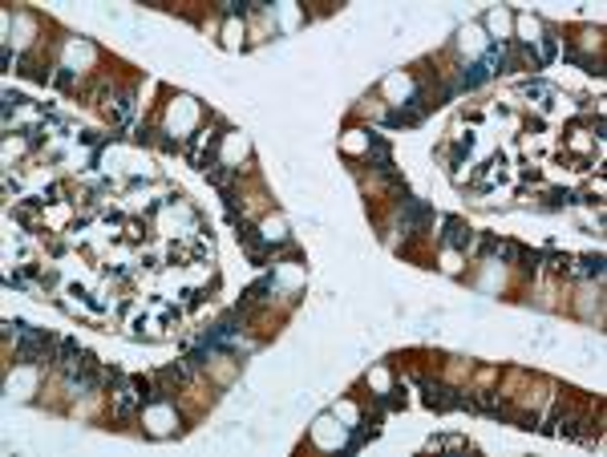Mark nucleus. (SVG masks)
I'll return each instance as SVG.
<instances>
[{
    "label": "nucleus",
    "instance_id": "1",
    "mask_svg": "<svg viewBox=\"0 0 607 457\" xmlns=\"http://www.w3.org/2000/svg\"><path fill=\"white\" fill-rule=\"evenodd\" d=\"M425 405L438 413H449V409H466V397L454 393V388H445V385H429L425 388Z\"/></svg>",
    "mask_w": 607,
    "mask_h": 457
},
{
    "label": "nucleus",
    "instance_id": "2",
    "mask_svg": "<svg viewBox=\"0 0 607 457\" xmlns=\"http://www.w3.org/2000/svg\"><path fill=\"white\" fill-rule=\"evenodd\" d=\"M445 243L458 247V251H466L469 243H474V231H469L462 218H445Z\"/></svg>",
    "mask_w": 607,
    "mask_h": 457
},
{
    "label": "nucleus",
    "instance_id": "3",
    "mask_svg": "<svg viewBox=\"0 0 607 457\" xmlns=\"http://www.w3.org/2000/svg\"><path fill=\"white\" fill-rule=\"evenodd\" d=\"M421 223H433V211L417 202V198H405V211H401V227H421Z\"/></svg>",
    "mask_w": 607,
    "mask_h": 457
},
{
    "label": "nucleus",
    "instance_id": "4",
    "mask_svg": "<svg viewBox=\"0 0 607 457\" xmlns=\"http://www.w3.org/2000/svg\"><path fill=\"white\" fill-rule=\"evenodd\" d=\"M417 121H421V110H409V105L385 114V126H389V130H405V126H417Z\"/></svg>",
    "mask_w": 607,
    "mask_h": 457
},
{
    "label": "nucleus",
    "instance_id": "5",
    "mask_svg": "<svg viewBox=\"0 0 607 457\" xmlns=\"http://www.w3.org/2000/svg\"><path fill=\"white\" fill-rule=\"evenodd\" d=\"M369 150H373V166L381 170V174H389V146H385L381 134H369Z\"/></svg>",
    "mask_w": 607,
    "mask_h": 457
},
{
    "label": "nucleus",
    "instance_id": "6",
    "mask_svg": "<svg viewBox=\"0 0 607 457\" xmlns=\"http://www.w3.org/2000/svg\"><path fill=\"white\" fill-rule=\"evenodd\" d=\"M207 178L215 182V187H227V182L235 178V170L231 166H215V170H207Z\"/></svg>",
    "mask_w": 607,
    "mask_h": 457
},
{
    "label": "nucleus",
    "instance_id": "7",
    "mask_svg": "<svg viewBox=\"0 0 607 457\" xmlns=\"http://www.w3.org/2000/svg\"><path fill=\"white\" fill-rule=\"evenodd\" d=\"M583 275H604V255H591V259H583Z\"/></svg>",
    "mask_w": 607,
    "mask_h": 457
},
{
    "label": "nucleus",
    "instance_id": "8",
    "mask_svg": "<svg viewBox=\"0 0 607 457\" xmlns=\"http://www.w3.org/2000/svg\"><path fill=\"white\" fill-rule=\"evenodd\" d=\"M567 202H571V194H567V191H551V194H547V207H567Z\"/></svg>",
    "mask_w": 607,
    "mask_h": 457
},
{
    "label": "nucleus",
    "instance_id": "9",
    "mask_svg": "<svg viewBox=\"0 0 607 457\" xmlns=\"http://www.w3.org/2000/svg\"><path fill=\"white\" fill-rule=\"evenodd\" d=\"M69 81H73V73H69V69L53 73V85H61V89H65V85H69Z\"/></svg>",
    "mask_w": 607,
    "mask_h": 457
}]
</instances>
